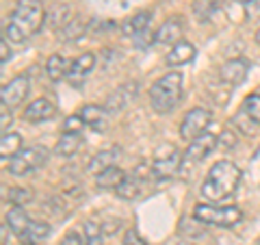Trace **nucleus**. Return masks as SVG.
Masks as SVG:
<instances>
[{
  "mask_svg": "<svg viewBox=\"0 0 260 245\" xmlns=\"http://www.w3.org/2000/svg\"><path fill=\"white\" fill-rule=\"evenodd\" d=\"M46 15L48 13L44 11V5L39 0H20L5 26V39L13 44H22L26 37L35 35L44 26Z\"/></svg>",
  "mask_w": 260,
  "mask_h": 245,
  "instance_id": "obj_1",
  "label": "nucleus"
},
{
  "mask_svg": "<svg viewBox=\"0 0 260 245\" xmlns=\"http://www.w3.org/2000/svg\"><path fill=\"white\" fill-rule=\"evenodd\" d=\"M241 182V169L230 161H219L210 167L206 180L202 182V195L208 202H223L237 191Z\"/></svg>",
  "mask_w": 260,
  "mask_h": 245,
  "instance_id": "obj_2",
  "label": "nucleus"
},
{
  "mask_svg": "<svg viewBox=\"0 0 260 245\" xmlns=\"http://www.w3.org/2000/svg\"><path fill=\"white\" fill-rule=\"evenodd\" d=\"M184 78L180 72H169V74L160 76L156 83L150 87V104L152 109L165 115V113H172L182 100L184 94Z\"/></svg>",
  "mask_w": 260,
  "mask_h": 245,
  "instance_id": "obj_3",
  "label": "nucleus"
},
{
  "mask_svg": "<svg viewBox=\"0 0 260 245\" xmlns=\"http://www.w3.org/2000/svg\"><path fill=\"white\" fill-rule=\"evenodd\" d=\"M195 222L206 226L232 228L243 219V210L239 206H210V204H198L193 208Z\"/></svg>",
  "mask_w": 260,
  "mask_h": 245,
  "instance_id": "obj_4",
  "label": "nucleus"
},
{
  "mask_svg": "<svg viewBox=\"0 0 260 245\" xmlns=\"http://www.w3.org/2000/svg\"><path fill=\"white\" fill-rule=\"evenodd\" d=\"M48 161V150L42 148V145H32V148H26L18 152L13 159H9V174L13 176H28L35 169L44 167Z\"/></svg>",
  "mask_w": 260,
  "mask_h": 245,
  "instance_id": "obj_5",
  "label": "nucleus"
},
{
  "mask_svg": "<svg viewBox=\"0 0 260 245\" xmlns=\"http://www.w3.org/2000/svg\"><path fill=\"white\" fill-rule=\"evenodd\" d=\"M182 165V154L178 152L174 145H162L156 152L152 163V176L158 178V180H167L178 174V169Z\"/></svg>",
  "mask_w": 260,
  "mask_h": 245,
  "instance_id": "obj_6",
  "label": "nucleus"
},
{
  "mask_svg": "<svg viewBox=\"0 0 260 245\" xmlns=\"http://www.w3.org/2000/svg\"><path fill=\"white\" fill-rule=\"evenodd\" d=\"M210 119H213V115H210L208 109H202V107L191 109L184 115L182 124H180V137L184 139V141H193L195 137H200L202 133H206Z\"/></svg>",
  "mask_w": 260,
  "mask_h": 245,
  "instance_id": "obj_7",
  "label": "nucleus"
},
{
  "mask_svg": "<svg viewBox=\"0 0 260 245\" xmlns=\"http://www.w3.org/2000/svg\"><path fill=\"white\" fill-rule=\"evenodd\" d=\"M30 94V80L28 76H15L11 78L9 83L3 87V91H0V98H3V107L7 109H13V107H20V104L26 100Z\"/></svg>",
  "mask_w": 260,
  "mask_h": 245,
  "instance_id": "obj_8",
  "label": "nucleus"
},
{
  "mask_svg": "<svg viewBox=\"0 0 260 245\" xmlns=\"http://www.w3.org/2000/svg\"><path fill=\"white\" fill-rule=\"evenodd\" d=\"M219 145V137L213 133H202L200 137H195L193 141H189V148L184 152V159L191 161V163H198V161H204L210 152Z\"/></svg>",
  "mask_w": 260,
  "mask_h": 245,
  "instance_id": "obj_9",
  "label": "nucleus"
},
{
  "mask_svg": "<svg viewBox=\"0 0 260 245\" xmlns=\"http://www.w3.org/2000/svg\"><path fill=\"white\" fill-rule=\"evenodd\" d=\"M83 117L85 126H89L95 133H104L109 128V117H111V111L107 107H100V104H85L78 113Z\"/></svg>",
  "mask_w": 260,
  "mask_h": 245,
  "instance_id": "obj_10",
  "label": "nucleus"
},
{
  "mask_svg": "<svg viewBox=\"0 0 260 245\" xmlns=\"http://www.w3.org/2000/svg\"><path fill=\"white\" fill-rule=\"evenodd\" d=\"M247 72H249V63L245 59H230L221 65V70H219V78L223 80V83L232 85V87H239L243 80L247 78Z\"/></svg>",
  "mask_w": 260,
  "mask_h": 245,
  "instance_id": "obj_11",
  "label": "nucleus"
},
{
  "mask_svg": "<svg viewBox=\"0 0 260 245\" xmlns=\"http://www.w3.org/2000/svg\"><path fill=\"white\" fill-rule=\"evenodd\" d=\"M93 68H95V54L93 52H83L78 59L72 61L70 72H68V80L76 87V85L83 83L89 74H91Z\"/></svg>",
  "mask_w": 260,
  "mask_h": 245,
  "instance_id": "obj_12",
  "label": "nucleus"
},
{
  "mask_svg": "<svg viewBox=\"0 0 260 245\" xmlns=\"http://www.w3.org/2000/svg\"><path fill=\"white\" fill-rule=\"evenodd\" d=\"M137 96V83H126V85H119L115 91H113L109 98H107V109L111 113H119L124 111L130 102L135 100Z\"/></svg>",
  "mask_w": 260,
  "mask_h": 245,
  "instance_id": "obj_13",
  "label": "nucleus"
},
{
  "mask_svg": "<svg viewBox=\"0 0 260 245\" xmlns=\"http://www.w3.org/2000/svg\"><path fill=\"white\" fill-rule=\"evenodd\" d=\"M182 30H184L182 20L178 18V15H172V18H169L158 28L156 44H160V46H174V44H178V42H180V37H182Z\"/></svg>",
  "mask_w": 260,
  "mask_h": 245,
  "instance_id": "obj_14",
  "label": "nucleus"
},
{
  "mask_svg": "<svg viewBox=\"0 0 260 245\" xmlns=\"http://www.w3.org/2000/svg\"><path fill=\"white\" fill-rule=\"evenodd\" d=\"M54 104L50 100H46V98H37V100H32L26 111H24V119L30 121V124H37V121H46L54 115Z\"/></svg>",
  "mask_w": 260,
  "mask_h": 245,
  "instance_id": "obj_15",
  "label": "nucleus"
},
{
  "mask_svg": "<svg viewBox=\"0 0 260 245\" xmlns=\"http://www.w3.org/2000/svg\"><path fill=\"white\" fill-rule=\"evenodd\" d=\"M121 157V150L119 148H109V150H100L95 154V157L89 161V165H87V171L89 174H100V171L104 169H109L113 165H117V161Z\"/></svg>",
  "mask_w": 260,
  "mask_h": 245,
  "instance_id": "obj_16",
  "label": "nucleus"
},
{
  "mask_svg": "<svg viewBox=\"0 0 260 245\" xmlns=\"http://www.w3.org/2000/svg\"><path fill=\"white\" fill-rule=\"evenodd\" d=\"M193 59H195V46L189 44V42H184V39H180L178 44H174L172 50H169L167 56H165L167 65H172V68H176V65H186V63H191Z\"/></svg>",
  "mask_w": 260,
  "mask_h": 245,
  "instance_id": "obj_17",
  "label": "nucleus"
},
{
  "mask_svg": "<svg viewBox=\"0 0 260 245\" xmlns=\"http://www.w3.org/2000/svg\"><path fill=\"white\" fill-rule=\"evenodd\" d=\"M83 145V135L80 133H61V139L54 145V152L63 159H72Z\"/></svg>",
  "mask_w": 260,
  "mask_h": 245,
  "instance_id": "obj_18",
  "label": "nucleus"
},
{
  "mask_svg": "<svg viewBox=\"0 0 260 245\" xmlns=\"http://www.w3.org/2000/svg\"><path fill=\"white\" fill-rule=\"evenodd\" d=\"M124 169H119L117 165H113L109 169L100 171V174H95V187L98 189H117V187L124 182Z\"/></svg>",
  "mask_w": 260,
  "mask_h": 245,
  "instance_id": "obj_19",
  "label": "nucleus"
},
{
  "mask_svg": "<svg viewBox=\"0 0 260 245\" xmlns=\"http://www.w3.org/2000/svg\"><path fill=\"white\" fill-rule=\"evenodd\" d=\"M141 178H143V176L139 174V169H137L133 176H126V178H124V182L117 187L115 193L119 195L121 200H137V198L141 195V187H143Z\"/></svg>",
  "mask_w": 260,
  "mask_h": 245,
  "instance_id": "obj_20",
  "label": "nucleus"
},
{
  "mask_svg": "<svg viewBox=\"0 0 260 245\" xmlns=\"http://www.w3.org/2000/svg\"><path fill=\"white\" fill-rule=\"evenodd\" d=\"M7 226H9L11 232H15L22 239V234L26 232V228L30 226V217L22 206H13L9 213H7Z\"/></svg>",
  "mask_w": 260,
  "mask_h": 245,
  "instance_id": "obj_21",
  "label": "nucleus"
},
{
  "mask_svg": "<svg viewBox=\"0 0 260 245\" xmlns=\"http://www.w3.org/2000/svg\"><path fill=\"white\" fill-rule=\"evenodd\" d=\"M70 61L65 59V56L61 54H52L50 59L46 61V74L50 80H61V78H68V72H70Z\"/></svg>",
  "mask_w": 260,
  "mask_h": 245,
  "instance_id": "obj_22",
  "label": "nucleus"
},
{
  "mask_svg": "<svg viewBox=\"0 0 260 245\" xmlns=\"http://www.w3.org/2000/svg\"><path fill=\"white\" fill-rule=\"evenodd\" d=\"M150 22H152V13H148V11H139L137 15H133L130 20L124 22L121 30H124V35L135 37L137 33H141V30H145V28H150Z\"/></svg>",
  "mask_w": 260,
  "mask_h": 245,
  "instance_id": "obj_23",
  "label": "nucleus"
},
{
  "mask_svg": "<svg viewBox=\"0 0 260 245\" xmlns=\"http://www.w3.org/2000/svg\"><path fill=\"white\" fill-rule=\"evenodd\" d=\"M18 152H22V135L18 133H3L0 139V157L13 159Z\"/></svg>",
  "mask_w": 260,
  "mask_h": 245,
  "instance_id": "obj_24",
  "label": "nucleus"
},
{
  "mask_svg": "<svg viewBox=\"0 0 260 245\" xmlns=\"http://www.w3.org/2000/svg\"><path fill=\"white\" fill-rule=\"evenodd\" d=\"M72 20H70V7L68 5H54L50 11H48L46 15V24L50 28H63V26H68Z\"/></svg>",
  "mask_w": 260,
  "mask_h": 245,
  "instance_id": "obj_25",
  "label": "nucleus"
},
{
  "mask_svg": "<svg viewBox=\"0 0 260 245\" xmlns=\"http://www.w3.org/2000/svg\"><path fill=\"white\" fill-rule=\"evenodd\" d=\"M87 33V22L85 20H80V18H76V20H72L68 26H63L61 30H59V37L63 39V42H74V39H80Z\"/></svg>",
  "mask_w": 260,
  "mask_h": 245,
  "instance_id": "obj_26",
  "label": "nucleus"
},
{
  "mask_svg": "<svg viewBox=\"0 0 260 245\" xmlns=\"http://www.w3.org/2000/svg\"><path fill=\"white\" fill-rule=\"evenodd\" d=\"M50 234V226H48L46 222H30V226L26 228V232L22 234V241H42L46 239V236Z\"/></svg>",
  "mask_w": 260,
  "mask_h": 245,
  "instance_id": "obj_27",
  "label": "nucleus"
},
{
  "mask_svg": "<svg viewBox=\"0 0 260 245\" xmlns=\"http://www.w3.org/2000/svg\"><path fill=\"white\" fill-rule=\"evenodd\" d=\"M241 111L245 113L251 121H256V124L260 126V94L247 96L245 100H243V109Z\"/></svg>",
  "mask_w": 260,
  "mask_h": 245,
  "instance_id": "obj_28",
  "label": "nucleus"
},
{
  "mask_svg": "<svg viewBox=\"0 0 260 245\" xmlns=\"http://www.w3.org/2000/svg\"><path fill=\"white\" fill-rule=\"evenodd\" d=\"M7 200H9V204H13V206H26V204L32 200V191L24 189V187H15V189H9Z\"/></svg>",
  "mask_w": 260,
  "mask_h": 245,
  "instance_id": "obj_29",
  "label": "nucleus"
},
{
  "mask_svg": "<svg viewBox=\"0 0 260 245\" xmlns=\"http://www.w3.org/2000/svg\"><path fill=\"white\" fill-rule=\"evenodd\" d=\"M85 245H104L102 239V228L95 222H87L85 224Z\"/></svg>",
  "mask_w": 260,
  "mask_h": 245,
  "instance_id": "obj_30",
  "label": "nucleus"
},
{
  "mask_svg": "<svg viewBox=\"0 0 260 245\" xmlns=\"http://www.w3.org/2000/svg\"><path fill=\"white\" fill-rule=\"evenodd\" d=\"M213 11H215L213 0H195L193 3V13H195V18H198L200 22H206L210 15H213Z\"/></svg>",
  "mask_w": 260,
  "mask_h": 245,
  "instance_id": "obj_31",
  "label": "nucleus"
},
{
  "mask_svg": "<svg viewBox=\"0 0 260 245\" xmlns=\"http://www.w3.org/2000/svg\"><path fill=\"white\" fill-rule=\"evenodd\" d=\"M133 44H135V48H139V50H145V48H150L152 44H156V33L145 28V30L137 33V35L133 37Z\"/></svg>",
  "mask_w": 260,
  "mask_h": 245,
  "instance_id": "obj_32",
  "label": "nucleus"
},
{
  "mask_svg": "<svg viewBox=\"0 0 260 245\" xmlns=\"http://www.w3.org/2000/svg\"><path fill=\"white\" fill-rule=\"evenodd\" d=\"M85 126V121L80 115H70L68 119L63 121V126H61V133H80Z\"/></svg>",
  "mask_w": 260,
  "mask_h": 245,
  "instance_id": "obj_33",
  "label": "nucleus"
},
{
  "mask_svg": "<svg viewBox=\"0 0 260 245\" xmlns=\"http://www.w3.org/2000/svg\"><path fill=\"white\" fill-rule=\"evenodd\" d=\"M124 245H148V243L141 239L137 230H128V232L124 234Z\"/></svg>",
  "mask_w": 260,
  "mask_h": 245,
  "instance_id": "obj_34",
  "label": "nucleus"
},
{
  "mask_svg": "<svg viewBox=\"0 0 260 245\" xmlns=\"http://www.w3.org/2000/svg\"><path fill=\"white\" fill-rule=\"evenodd\" d=\"M234 143H237V135H232L230 130H223V133L219 135V145H223V148H232Z\"/></svg>",
  "mask_w": 260,
  "mask_h": 245,
  "instance_id": "obj_35",
  "label": "nucleus"
},
{
  "mask_svg": "<svg viewBox=\"0 0 260 245\" xmlns=\"http://www.w3.org/2000/svg\"><path fill=\"white\" fill-rule=\"evenodd\" d=\"M61 245H85V241H83V236H80L78 232H68L63 236Z\"/></svg>",
  "mask_w": 260,
  "mask_h": 245,
  "instance_id": "obj_36",
  "label": "nucleus"
},
{
  "mask_svg": "<svg viewBox=\"0 0 260 245\" xmlns=\"http://www.w3.org/2000/svg\"><path fill=\"white\" fill-rule=\"evenodd\" d=\"M9 59H11V50H9V46H7V39L3 37V42H0V63L7 65Z\"/></svg>",
  "mask_w": 260,
  "mask_h": 245,
  "instance_id": "obj_37",
  "label": "nucleus"
},
{
  "mask_svg": "<svg viewBox=\"0 0 260 245\" xmlns=\"http://www.w3.org/2000/svg\"><path fill=\"white\" fill-rule=\"evenodd\" d=\"M11 115H7V109H3V133H7V128L11 126Z\"/></svg>",
  "mask_w": 260,
  "mask_h": 245,
  "instance_id": "obj_38",
  "label": "nucleus"
},
{
  "mask_svg": "<svg viewBox=\"0 0 260 245\" xmlns=\"http://www.w3.org/2000/svg\"><path fill=\"white\" fill-rule=\"evenodd\" d=\"M7 228L9 226H3V245H7Z\"/></svg>",
  "mask_w": 260,
  "mask_h": 245,
  "instance_id": "obj_39",
  "label": "nucleus"
},
{
  "mask_svg": "<svg viewBox=\"0 0 260 245\" xmlns=\"http://www.w3.org/2000/svg\"><path fill=\"white\" fill-rule=\"evenodd\" d=\"M237 3H241V5H247V3H254V0H237Z\"/></svg>",
  "mask_w": 260,
  "mask_h": 245,
  "instance_id": "obj_40",
  "label": "nucleus"
},
{
  "mask_svg": "<svg viewBox=\"0 0 260 245\" xmlns=\"http://www.w3.org/2000/svg\"><path fill=\"white\" fill-rule=\"evenodd\" d=\"M256 42H258V44H260V28H258V30H256Z\"/></svg>",
  "mask_w": 260,
  "mask_h": 245,
  "instance_id": "obj_41",
  "label": "nucleus"
},
{
  "mask_svg": "<svg viewBox=\"0 0 260 245\" xmlns=\"http://www.w3.org/2000/svg\"><path fill=\"white\" fill-rule=\"evenodd\" d=\"M182 245H193V243H182Z\"/></svg>",
  "mask_w": 260,
  "mask_h": 245,
  "instance_id": "obj_42",
  "label": "nucleus"
},
{
  "mask_svg": "<svg viewBox=\"0 0 260 245\" xmlns=\"http://www.w3.org/2000/svg\"><path fill=\"white\" fill-rule=\"evenodd\" d=\"M24 245H32V243H24Z\"/></svg>",
  "mask_w": 260,
  "mask_h": 245,
  "instance_id": "obj_43",
  "label": "nucleus"
}]
</instances>
